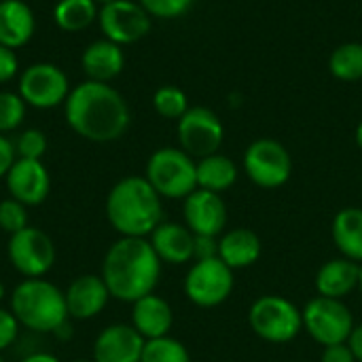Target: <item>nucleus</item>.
<instances>
[{
    "mask_svg": "<svg viewBox=\"0 0 362 362\" xmlns=\"http://www.w3.org/2000/svg\"><path fill=\"white\" fill-rule=\"evenodd\" d=\"M64 115L70 129L89 142H112L127 132L132 121L125 98L112 85L98 81L70 89Z\"/></svg>",
    "mask_w": 362,
    "mask_h": 362,
    "instance_id": "f257e3e1",
    "label": "nucleus"
},
{
    "mask_svg": "<svg viewBox=\"0 0 362 362\" xmlns=\"http://www.w3.org/2000/svg\"><path fill=\"white\" fill-rule=\"evenodd\" d=\"M100 276L110 297L134 303L155 293L161 278V259L146 238H121L106 250Z\"/></svg>",
    "mask_w": 362,
    "mask_h": 362,
    "instance_id": "f03ea898",
    "label": "nucleus"
},
{
    "mask_svg": "<svg viewBox=\"0 0 362 362\" xmlns=\"http://www.w3.org/2000/svg\"><path fill=\"white\" fill-rule=\"evenodd\" d=\"M106 218L121 238H146L163 221L161 195L144 176H125L106 197Z\"/></svg>",
    "mask_w": 362,
    "mask_h": 362,
    "instance_id": "7ed1b4c3",
    "label": "nucleus"
},
{
    "mask_svg": "<svg viewBox=\"0 0 362 362\" xmlns=\"http://www.w3.org/2000/svg\"><path fill=\"white\" fill-rule=\"evenodd\" d=\"M11 312L19 327L34 333H57L70 318L64 291L45 278H25L19 282L11 293Z\"/></svg>",
    "mask_w": 362,
    "mask_h": 362,
    "instance_id": "20e7f679",
    "label": "nucleus"
},
{
    "mask_svg": "<svg viewBox=\"0 0 362 362\" xmlns=\"http://www.w3.org/2000/svg\"><path fill=\"white\" fill-rule=\"evenodd\" d=\"M144 178L161 199H185L197 189V161L182 148L163 146L148 157Z\"/></svg>",
    "mask_w": 362,
    "mask_h": 362,
    "instance_id": "39448f33",
    "label": "nucleus"
},
{
    "mask_svg": "<svg viewBox=\"0 0 362 362\" xmlns=\"http://www.w3.org/2000/svg\"><path fill=\"white\" fill-rule=\"evenodd\" d=\"M248 322L257 337L269 344H288L303 331L301 310L282 295H263L248 310Z\"/></svg>",
    "mask_w": 362,
    "mask_h": 362,
    "instance_id": "423d86ee",
    "label": "nucleus"
},
{
    "mask_svg": "<svg viewBox=\"0 0 362 362\" xmlns=\"http://www.w3.org/2000/svg\"><path fill=\"white\" fill-rule=\"evenodd\" d=\"M301 316L303 329L322 348L346 344L354 329V316L339 299H327L318 295L308 301V305L301 310Z\"/></svg>",
    "mask_w": 362,
    "mask_h": 362,
    "instance_id": "0eeeda50",
    "label": "nucleus"
},
{
    "mask_svg": "<svg viewBox=\"0 0 362 362\" xmlns=\"http://www.w3.org/2000/svg\"><path fill=\"white\" fill-rule=\"evenodd\" d=\"M244 172L261 189H278L293 176V157L282 142L259 138L244 153Z\"/></svg>",
    "mask_w": 362,
    "mask_h": 362,
    "instance_id": "6e6552de",
    "label": "nucleus"
},
{
    "mask_svg": "<svg viewBox=\"0 0 362 362\" xmlns=\"http://www.w3.org/2000/svg\"><path fill=\"white\" fill-rule=\"evenodd\" d=\"M233 269L218 257L195 261L185 278V295L197 308H216L231 297Z\"/></svg>",
    "mask_w": 362,
    "mask_h": 362,
    "instance_id": "1a4fd4ad",
    "label": "nucleus"
},
{
    "mask_svg": "<svg viewBox=\"0 0 362 362\" xmlns=\"http://www.w3.org/2000/svg\"><path fill=\"white\" fill-rule=\"evenodd\" d=\"M176 123L178 142L187 155L193 159H204L218 153L225 140V127L214 110L206 106H193Z\"/></svg>",
    "mask_w": 362,
    "mask_h": 362,
    "instance_id": "9d476101",
    "label": "nucleus"
},
{
    "mask_svg": "<svg viewBox=\"0 0 362 362\" xmlns=\"http://www.w3.org/2000/svg\"><path fill=\"white\" fill-rule=\"evenodd\" d=\"M17 93L32 108H55L66 102L70 93V81L59 66L38 62L19 74Z\"/></svg>",
    "mask_w": 362,
    "mask_h": 362,
    "instance_id": "9b49d317",
    "label": "nucleus"
},
{
    "mask_svg": "<svg viewBox=\"0 0 362 362\" xmlns=\"http://www.w3.org/2000/svg\"><path fill=\"white\" fill-rule=\"evenodd\" d=\"M6 255L11 265L25 278H42L55 263V244L38 227H25L8 235Z\"/></svg>",
    "mask_w": 362,
    "mask_h": 362,
    "instance_id": "f8f14e48",
    "label": "nucleus"
},
{
    "mask_svg": "<svg viewBox=\"0 0 362 362\" xmlns=\"http://www.w3.org/2000/svg\"><path fill=\"white\" fill-rule=\"evenodd\" d=\"M100 30L104 38L117 45H132L151 32V15L134 0H112L100 6Z\"/></svg>",
    "mask_w": 362,
    "mask_h": 362,
    "instance_id": "ddd939ff",
    "label": "nucleus"
},
{
    "mask_svg": "<svg viewBox=\"0 0 362 362\" xmlns=\"http://www.w3.org/2000/svg\"><path fill=\"white\" fill-rule=\"evenodd\" d=\"M185 225L193 231V235H210L218 238L227 227V204L221 193H212L206 189H195L189 197H185Z\"/></svg>",
    "mask_w": 362,
    "mask_h": 362,
    "instance_id": "4468645a",
    "label": "nucleus"
},
{
    "mask_svg": "<svg viewBox=\"0 0 362 362\" xmlns=\"http://www.w3.org/2000/svg\"><path fill=\"white\" fill-rule=\"evenodd\" d=\"M4 180L8 195L25 208L40 206L51 191L49 170L38 159H15Z\"/></svg>",
    "mask_w": 362,
    "mask_h": 362,
    "instance_id": "2eb2a0df",
    "label": "nucleus"
},
{
    "mask_svg": "<svg viewBox=\"0 0 362 362\" xmlns=\"http://www.w3.org/2000/svg\"><path fill=\"white\" fill-rule=\"evenodd\" d=\"M144 341L132 325H110L93 341V361L140 362Z\"/></svg>",
    "mask_w": 362,
    "mask_h": 362,
    "instance_id": "dca6fc26",
    "label": "nucleus"
},
{
    "mask_svg": "<svg viewBox=\"0 0 362 362\" xmlns=\"http://www.w3.org/2000/svg\"><path fill=\"white\" fill-rule=\"evenodd\" d=\"M64 297H66V308H68L70 318L91 320L106 308L110 293L102 276L85 274L70 282Z\"/></svg>",
    "mask_w": 362,
    "mask_h": 362,
    "instance_id": "f3484780",
    "label": "nucleus"
},
{
    "mask_svg": "<svg viewBox=\"0 0 362 362\" xmlns=\"http://www.w3.org/2000/svg\"><path fill=\"white\" fill-rule=\"evenodd\" d=\"M148 242L161 263L185 265L195 259V235L187 225L161 221Z\"/></svg>",
    "mask_w": 362,
    "mask_h": 362,
    "instance_id": "a211bd4d",
    "label": "nucleus"
},
{
    "mask_svg": "<svg viewBox=\"0 0 362 362\" xmlns=\"http://www.w3.org/2000/svg\"><path fill=\"white\" fill-rule=\"evenodd\" d=\"M132 327L148 341V339H157V337H165L170 335V329L174 325V312L172 305L151 293L138 301L132 303Z\"/></svg>",
    "mask_w": 362,
    "mask_h": 362,
    "instance_id": "6ab92c4d",
    "label": "nucleus"
},
{
    "mask_svg": "<svg viewBox=\"0 0 362 362\" xmlns=\"http://www.w3.org/2000/svg\"><path fill=\"white\" fill-rule=\"evenodd\" d=\"M81 66H83V72L87 74V81L110 83L112 78H117L123 72L125 53H123L121 45H117L108 38L93 40L83 51Z\"/></svg>",
    "mask_w": 362,
    "mask_h": 362,
    "instance_id": "aec40b11",
    "label": "nucleus"
},
{
    "mask_svg": "<svg viewBox=\"0 0 362 362\" xmlns=\"http://www.w3.org/2000/svg\"><path fill=\"white\" fill-rule=\"evenodd\" d=\"M36 19L28 2L23 0H0V45L19 49L34 36Z\"/></svg>",
    "mask_w": 362,
    "mask_h": 362,
    "instance_id": "412c9836",
    "label": "nucleus"
},
{
    "mask_svg": "<svg viewBox=\"0 0 362 362\" xmlns=\"http://www.w3.org/2000/svg\"><path fill=\"white\" fill-rule=\"evenodd\" d=\"M361 265L341 257L325 263L316 274V291L320 297L344 301L350 293L358 288Z\"/></svg>",
    "mask_w": 362,
    "mask_h": 362,
    "instance_id": "4be33fe9",
    "label": "nucleus"
},
{
    "mask_svg": "<svg viewBox=\"0 0 362 362\" xmlns=\"http://www.w3.org/2000/svg\"><path fill=\"white\" fill-rule=\"evenodd\" d=\"M261 252V238L252 229L238 227L218 238V259L231 269H246L255 265Z\"/></svg>",
    "mask_w": 362,
    "mask_h": 362,
    "instance_id": "5701e85b",
    "label": "nucleus"
},
{
    "mask_svg": "<svg viewBox=\"0 0 362 362\" xmlns=\"http://www.w3.org/2000/svg\"><path fill=\"white\" fill-rule=\"evenodd\" d=\"M333 242L341 257L362 263V208H344L333 218Z\"/></svg>",
    "mask_w": 362,
    "mask_h": 362,
    "instance_id": "b1692460",
    "label": "nucleus"
},
{
    "mask_svg": "<svg viewBox=\"0 0 362 362\" xmlns=\"http://www.w3.org/2000/svg\"><path fill=\"white\" fill-rule=\"evenodd\" d=\"M238 176V165L227 155L214 153L210 157L197 159V189L223 193L235 185Z\"/></svg>",
    "mask_w": 362,
    "mask_h": 362,
    "instance_id": "393cba45",
    "label": "nucleus"
},
{
    "mask_svg": "<svg viewBox=\"0 0 362 362\" xmlns=\"http://www.w3.org/2000/svg\"><path fill=\"white\" fill-rule=\"evenodd\" d=\"M100 6L93 0H59L53 8L55 25L64 32H81L98 19Z\"/></svg>",
    "mask_w": 362,
    "mask_h": 362,
    "instance_id": "a878e982",
    "label": "nucleus"
},
{
    "mask_svg": "<svg viewBox=\"0 0 362 362\" xmlns=\"http://www.w3.org/2000/svg\"><path fill=\"white\" fill-rule=\"evenodd\" d=\"M329 70L344 83L362 81V42H344L333 49L329 57Z\"/></svg>",
    "mask_w": 362,
    "mask_h": 362,
    "instance_id": "bb28decb",
    "label": "nucleus"
},
{
    "mask_svg": "<svg viewBox=\"0 0 362 362\" xmlns=\"http://www.w3.org/2000/svg\"><path fill=\"white\" fill-rule=\"evenodd\" d=\"M140 362H191V354L182 341L165 335L144 341Z\"/></svg>",
    "mask_w": 362,
    "mask_h": 362,
    "instance_id": "cd10ccee",
    "label": "nucleus"
},
{
    "mask_svg": "<svg viewBox=\"0 0 362 362\" xmlns=\"http://www.w3.org/2000/svg\"><path fill=\"white\" fill-rule=\"evenodd\" d=\"M153 108L159 117L178 121L191 106L187 93L176 85H163L153 93Z\"/></svg>",
    "mask_w": 362,
    "mask_h": 362,
    "instance_id": "c85d7f7f",
    "label": "nucleus"
},
{
    "mask_svg": "<svg viewBox=\"0 0 362 362\" xmlns=\"http://www.w3.org/2000/svg\"><path fill=\"white\" fill-rule=\"evenodd\" d=\"M25 102L15 91H0V134L15 132L25 119Z\"/></svg>",
    "mask_w": 362,
    "mask_h": 362,
    "instance_id": "c756f323",
    "label": "nucleus"
},
{
    "mask_svg": "<svg viewBox=\"0 0 362 362\" xmlns=\"http://www.w3.org/2000/svg\"><path fill=\"white\" fill-rule=\"evenodd\" d=\"M47 136L36 129V127H30L25 132H21L15 140V153H17V159H42L45 153H47Z\"/></svg>",
    "mask_w": 362,
    "mask_h": 362,
    "instance_id": "7c9ffc66",
    "label": "nucleus"
},
{
    "mask_svg": "<svg viewBox=\"0 0 362 362\" xmlns=\"http://www.w3.org/2000/svg\"><path fill=\"white\" fill-rule=\"evenodd\" d=\"M28 227V208L17 199L8 197L0 202V229L8 235Z\"/></svg>",
    "mask_w": 362,
    "mask_h": 362,
    "instance_id": "2f4dec72",
    "label": "nucleus"
},
{
    "mask_svg": "<svg viewBox=\"0 0 362 362\" xmlns=\"http://www.w3.org/2000/svg\"><path fill=\"white\" fill-rule=\"evenodd\" d=\"M142 8L157 19H178L182 17L195 0H138Z\"/></svg>",
    "mask_w": 362,
    "mask_h": 362,
    "instance_id": "473e14b6",
    "label": "nucleus"
},
{
    "mask_svg": "<svg viewBox=\"0 0 362 362\" xmlns=\"http://www.w3.org/2000/svg\"><path fill=\"white\" fill-rule=\"evenodd\" d=\"M19 333V322L13 316L11 310H2L0 308V352L6 350L8 346H13V341L17 339Z\"/></svg>",
    "mask_w": 362,
    "mask_h": 362,
    "instance_id": "72a5a7b5",
    "label": "nucleus"
},
{
    "mask_svg": "<svg viewBox=\"0 0 362 362\" xmlns=\"http://www.w3.org/2000/svg\"><path fill=\"white\" fill-rule=\"evenodd\" d=\"M17 70H19L17 53L0 45V83H8L11 78H15Z\"/></svg>",
    "mask_w": 362,
    "mask_h": 362,
    "instance_id": "f704fd0d",
    "label": "nucleus"
},
{
    "mask_svg": "<svg viewBox=\"0 0 362 362\" xmlns=\"http://www.w3.org/2000/svg\"><path fill=\"white\" fill-rule=\"evenodd\" d=\"M218 257V240L210 235H195V261Z\"/></svg>",
    "mask_w": 362,
    "mask_h": 362,
    "instance_id": "c9c22d12",
    "label": "nucleus"
},
{
    "mask_svg": "<svg viewBox=\"0 0 362 362\" xmlns=\"http://www.w3.org/2000/svg\"><path fill=\"white\" fill-rule=\"evenodd\" d=\"M320 362H356V358L348 348V344H337V346H327L322 350Z\"/></svg>",
    "mask_w": 362,
    "mask_h": 362,
    "instance_id": "e433bc0d",
    "label": "nucleus"
},
{
    "mask_svg": "<svg viewBox=\"0 0 362 362\" xmlns=\"http://www.w3.org/2000/svg\"><path fill=\"white\" fill-rule=\"evenodd\" d=\"M15 144L4 134H0V178L8 174L11 165L15 163Z\"/></svg>",
    "mask_w": 362,
    "mask_h": 362,
    "instance_id": "4c0bfd02",
    "label": "nucleus"
},
{
    "mask_svg": "<svg viewBox=\"0 0 362 362\" xmlns=\"http://www.w3.org/2000/svg\"><path fill=\"white\" fill-rule=\"evenodd\" d=\"M346 344L352 350L356 362H362V325H354V329H352V333H350Z\"/></svg>",
    "mask_w": 362,
    "mask_h": 362,
    "instance_id": "58836bf2",
    "label": "nucleus"
},
{
    "mask_svg": "<svg viewBox=\"0 0 362 362\" xmlns=\"http://www.w3.org/2000/svg\"><path fill=\"white\" fill-rule=\"evenodd\" d=\"M21 362H59V358L53 354H47V352H36V354L25 356Z\"/></svg>",
    "mask_w": 362,
    "mask_h": 362,
    "instance_id": "ea45409f",
    "label": "nucleus"
},
{
    "mask_svg": "<svg viewBox=\"0 0 362 362\" xmlns=\"http://www.w3.org/2000/svg\"><path fill=\"white\" fill-rule=\"evenodd\" d=\"M354 140H356V146L362 151V121L358 123V127H356V132H354Z\"/></svg>",
    "mask_w": 362,
    "mask_h": 362,
    "instance_id": "a19ab883",
    "label": "nucleus"
},
{
    "mask_svg": "<svg viewBox=\"0 0 362 362\" xmlns=\"http://www.w3.org/2000/svg\"><path fill=\"white\" fill-rule=\"evenodd\" d=\"M98 6H104V4H108V2H112V0H93Z\"/></svg>",
    "mask_w": 362,
    "mask_h": 362,
    "instance_id": "79ce46f5",
    "label": "nucleus"
},
{
    "mask_svg": "<svg viewBox=\"0 0 362 362\" xmlns=\"http://www.w3.org/2000/svg\"><path fill=\"white\" fill-rule=\"evenodd\" d=\"M358 291H361V295H362V263H361V278H358Z\"/></svg>",
    "mask_w": 362,
    "mask_h": 362,
    "instance_id": "37998d69",
    "label": "nucleus"
},
{
    "mask_svg": "<svg viewBox=\"0 0 362 362\" xmlns=\"http://www.w3.org/2000/svg\"><path fill=\"white\" fill-rule=\"evenodd\" d=\"M4 299V286H2V282H0V301Z\"/></svg>",
    "mask_w": 362,
    "mask_h": 362,
    "instance_id": "c03bdc74",
    "label": "nucleus"
},
{
    "mask_svg": "<svg viewBox=\"0 0 362 362\" xmlns=\"http://www.w3.org/2000/svg\"><path fill=\"white\" fill-rule=\"evenodd\" d=\"M72 362H95V361H93V358H91V361H85V358H78V361H72Z\"/></svg>",
    "mask_w": 362,
    "mask_h": 362,
    "instance_id": "a18cd8bd",
    "label": "nucleus"
},
{
    "mask_svg": "<svg viewBox=\"0 0 362 362\" xmlns=\"http://www.w3.org/2000/svg\"><path fill=\"white\" fill-rule=\"evenodd\" d=\"M0 362H4V361H2V358H0Z\"/></svg>",
    "mask_w": 362,
    "mask_h": 362,
    "instance_id": "49530a36",
    "label": "nucleus"
}]
</instances>
